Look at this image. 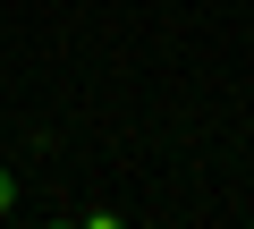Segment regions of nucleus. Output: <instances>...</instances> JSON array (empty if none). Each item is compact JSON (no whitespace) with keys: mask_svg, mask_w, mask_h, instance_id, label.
Returning <instances> with one entry per match:
<instances>
[{"mask_svg":"<svg viewBox=\"0 0 254 229\" xmlns=\"http://www.w3.org/2000/svg\"><path fill=\"white\" fill-rule=\"evenodd\" d=\"M9 204H17V170L0 161V212H9Z\"/></svg>","mask_w":254,"mask_h":229,"instance_id":"nucleus-1","label":"nucleus"}]
</instances>
